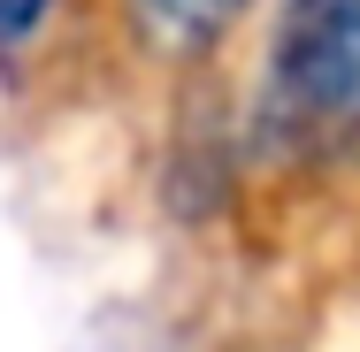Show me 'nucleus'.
I'll use <instances>...</instances> for the list:
<instances>
[{"mask_svg": "<svg viewBox=\"0 0 360 352\" xmlns=\"http://www.w3.org/2000/svg\"><path fill=\"white\" fill-rule=\"evenodd\" d=\"M253 138L276 153H338L360 138V0H284L269 54Z\"/></svg>", "mask_w": 360, "mask_h": 352, "instance_id": "obj_1", "label": "nucleus"}, {"mask_svg": "<svg viewBox=\"0 0 360 352\" xmlns=\"http://www.w3.org/2000/svg\"><path fill=\"white\" fill-rule=\"evenodd\" d=\"M131 8V31L139 46H153L161 62H192L230 39V23L253 8V0H123Z\"/></svg>", "mask_w": 360, "mask_h": 352, "instance_id": "obj_2", "label": "nucleus"}, {"mask_svg": "<svg viewBox=\"0 0 360 352\" xmlns=\"http://www.w3.org/2000/svg\"><path fill=\"white\" fill-rule=\"evenodd\" d=\"M54 15V0H0V46H23L39 39V23Z\"/></svg>", "mask_w": 360, "mask_h": 352, "instance_id": "obj_3", "label": "nucleus"}]
</instances>
